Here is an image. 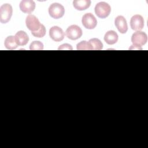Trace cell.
I'll return each mask as SVG.
<instances>
[{"instance_id": "obj_11", "label": "cell", "mask_w": 148, "mask_h": 148, "mask_svg": "<svg viewBox=\"0 0 148 148\" xmlns=\"http://www.w3.org/2000/svg\"><path fill=\"white\" fill-rule=\"evenodd\" d=\"M114 24L121 34H125L128 30V25L125 18L122 16H118L114 20Z\"/></svg>"}, {"instance_id": "obj_15", "label": "cell", "mask_w": 148, "mask_h": 148, "mask_svg": "<svg viewBox=\"0 0 148 148\" xmlns=\"http://www.w3.org/2000/svg\"><path fill=\"white\" fill-rule=\"evenodd\" d=\"M4 45L5 47L8 50H14L18 46L16 42L14 36H8L4 42Z\"/></svg>"}, {"instance_id": "obj_20", "label": "cell", "mask_w": 148, "mask_h": 148, "mask_svg": "<svg viewBox=\"0 0 148 148\" xmlns=\"http://www.w3.org/2000/svg\"><path fill=\"white\" fill-rule=\"evenodd\" d=\"M58 50H73V48L72 47V46L69 44H68V43H65V44H63V45H61V46H60V47L58 48Z\"/></svg>"}, {"instance_id": "obj_1", "label": "cell", "mask_w": 148, "mask_h": 148, "mask_svg": "<svg viewBox=\"0 0 148 148\" xmlns=\"http://www.w3.org/2000/svg\"><path fill=\"white\" fill-rule=\"evenodd\" d=\"M111 11L110 5L105 2H100L95 6V13L96 15L101 18L107 17Z\"/></svg>"}, {"instance_id": "obj_2", "label": "cell", "mask_w": 148, "mask_h": 148, "mask_svg": "<svg viewBox=\"0 0 148 148\" xmlns=\"http://www.w3.org/2000/svg\"><path fill=\"white\" fill-rule=\"evenodd\" d=\"M13 13V9L9 3L3 4L0 8V22L5 24L9 22Z\"/></svg>"}, {"instance_id": "obj_16", "label": "cell", "mask_w": 148, "mask_h": 148, "mask_svg": "<svg viewBox=\"0 0 148 148\" xmlns=\"http://www.w3.org/2000/svg\"><path fill=\"white\" fill-rule=\"evenodd\" d=\"M90 50H101L102 49L103 44L102 42L97 38H92L88 42Z\"/></svg>"}, {"instance_id": "obj_10", "label": "cell", "mask_w": 148, "mask_h": 148, "mask_svg": "<svg viewBox=\"0 0 148 148\" xmlns=\"http://www.w3.org/2000/svg\"><path fill=\"white\" fill-rule=\"evenodd\" d=\"M20 10L25 13L30 14L35 8V3L32 0H23L20 3Z\"/></svg>"}, {"instance_id": "obj_6", "label": "cell", "mask_w": 148, "mask_h": 148, "mask_svg": "<svg viewBox=\"0 0 148 148\" xmlns=\"http://www.w3.org/2000/svg\"><path fill=\"white\" fill-rule=\"evenodd\" d=\"M82 23L83 26L89 29H92L95 28L97 24V21L94 16L90 13H86L82 17Z\"/></svg>"}, {"instance_id": "obj_17", "label": "cell", "mask_w": 148, "mask_h": 148, "mask_svg": "<svg viewBox=\"0 0 148 148\" xmlns=\"http://www.w3.org/2000/svg\"><path fill=\"white\" fill-rule=\"evenodd\" d=\"M31 33H32V35L34 36L35 37L42 38L46 34V28H45V26L43 24H42L40 28L38 30H37L36 31L31 32Z\"/></svg>"}, {"instance_id": "obj_4", "label": "cell", "mask_w": 148, "mask_h": 148, "mask_svg": "<svg viewBox=\"0 0 148 148\" xmlns=\"http://www.w3.org/2000/svg\"><path fill=\"white\" fill-rule=\"evenodd\" d=\"M147 41V34L142 31H136L131 36V42L134 46L141 47Z\"/></svg>"}, {"instance_id": "obj_18", "label": "cell", "mask_w": 148, "mask_h": 148, "mask_svg": "<svg viewBox=\"0 0 148 148\" xmlns=\"http://www.w3.org/2000/svg\"><path fill=\"white\" fill-rule=\"evenodd\" d=\"M29 49L31 50H41L43 49V45L40 41H34L31 43Z\"/></svg>"}, {"instance_id": "obj_9", "label": "cell", "mask_w": 148, "mask_h": 148, "mask_svg": "<svg viewBox=\"0 0 148 148\" xmlns=\"http://www.w3.org/2000/svg\"><path fill=\"white\" fill-rule=\"evenodd\" d=\"M50 37L55 42H60L64 38L63 30L58 26H53L49 30Z\"/></svg>"}, {"instance_id": "obj_19", "label": "cell", "mask_w": 148, "mask_h": 148, "mask_svg": "<svg viewBox=\"0 0 148 148\" xmlns=\"http://www.w3.org/2000/svg\"><path fill=\"white\" fill-rule=\"evenodd\" d=\"M76 49L77 50H90L88 42L83 40L77 44Z\"/></svg>"}, {"instance_id": "obj_5", "label": "cell", "mask_w": 148, "mask_h": 148, "mask_svg": "<svg viewBox=\"0 0 148 148\" xmlns=\"http://www.w3.org/2000/svg\"><path fill=\"white\" fill-rule=\"evenodd\" d=\"M66 36L71 40H76L82 35V29L76 25H70L66 30Z\"/></svg>"}, {"instance_id": "obj_12", "label": "cell", "mask_w": 148, "mask_h": 148, "mask_svg": "<svg viewBox=\"0 0 148 148\" xmlns=\"http://www.w3.org/2000/svg\"><path fill=\"white\" fill-rule=\"evenodd\" d=\"M14 38L18 46H24L27 45L29 41V37L28 35L23 31H18L16 34Z\"/></svg>"}, {"instance_id": "obj_7", "label": "cell", "mask_w": 148, "mask_h": 148, "mask_svg": "<svg viewBox=\"0 0 148 148\" xmlns=\"http://www.w3.org/2000/svg\"><path fill=\"white\" fill-rule=\"evenodd\" d=\"M25 24L27 27L30 31H31V32L38 30L42 25L40 23L38 18L31 14L28 15L27 17L25 20Z\"/></svg>"}, {"instance_id": "obj_8", "label": "cell", "mask_w": 148, "mask_h": 148, "mask_svg": "<svg viewBox=\"0 0 148 148\" xmlns=\"http://www.w3.org/2000/svg\"><path fill=\"white\" fill-rule=\"evenodd\" d=\"M130 25L132 29L140 31L144 27V20L143 17L139 14L133 16L130 20Z\"/></svg>"}, {"instance_id": "obj_3", "label": "cell", "mask_w": 148, "mask_h": 148, "mask_svg": "<svg viewBox=\"0 0 148 148\" xmlns=\"http://www.w3.org/2000/svg\"><path fill=\"white\" fill-rule=\"evenodd\" d=\"M49 13L53 18H60L65 13L64 7L59 3H53L49 8Z\"/></svg>"}, {"instance_id": "obj_13", "label": "cell", "mask_w": 148, "mask_h": 148, "mask_svg": "<svg viewBox=\"0 0 148 148\" xmlns=\"http://www.w3.org/2000/svg\"><path fill=\"white\" fill-rule=\"evenodd\" d=\"M91 5L90 0H74L73 7L77 10H84L88 9Z\"/></svg>"}, {"instance_id": "obj_14", "label": "cell", "mask_w": 148, "mask_h": 148, "mask_svg": "<svg viewBox=\"0 0 148 148\" xmlns=\"http://www.w3.org/2000/svg\"><path fill=\"white\" fill-rule=\"evenodd\" d=\"M104 40L108 45H113L118 40V35L114 31H109L104 36Z\"/></svg>"}, {"instance_id": "obj_21", "label": "cell", "mask_w": 148, "mask_h": 148, "mask_svg": "<svg viewBox=\"0 0 148 148\" xmlns=\"http://www.w3.org/2000/svg\"><path fill=\"white\" fill-rule=\"evenodd\" d=\"M129 49H130V50H142V48L140 47H137V46L132 45Z\"/></svg>"}]
</instances>
